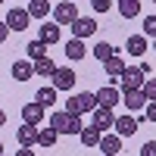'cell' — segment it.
<instances>
[{
	"instance_id": "cell-1",
	"label": "cell",
	"mask_w": 156,
	"mask_h": 156,
	"mask_svg": "<svg viewBox=\"0 0 156 156\" xmlns=\"http://www.w3.org/2000/svg\"><path fill=\"white\" fill-rule=\"evenodd\" d=\"M66 109L69 115H84V112H94L97 109V94H90V90H81V94H72L66 100Z\"/></svg>"
},
{
	"instance_id": "cell-2",
	"label": "cell",
	"mask_w": 156,
	"mask_h": 156,
	"mask_svg": "<svg viewBox=\"0 0 156 156\" xmlns=\"http://www.w3.org/2000/svg\"><path fill=\"white\" fill-rule=\"evenodd\" d=\"M50 128H56L59 134H81V115H69L66 109H56L50 115Z\"/></svg>"
},
{
	"instance_id": "cell-3",
	"label": "cell",
	"mask_w": 156,
	"mask_h": 156,
	"mask_svg": "<svg viewBox=\"0 0 156 156\" xmlns=\"http://www.w3.org/2000/svg\"><path fill=\"white\" fill-rule=\"evenodd\" d=\"M3 22L9 25V31H25L31 25V12L25 6H12V9H6V19Z\"/></svg>"
},
{
	"instance_id": "cell-4",
	"label": "cell",
	"mask_w": 156,
	"mask_h": 156,
	"mask_svg": "<svg viewBox=\"0 0 156 156\" xmlns=\"http://www.w3.org/2000/svg\"><path fill=\"white\" fill-rule=\"evenodd\" d=\"M75 19H78L75 0H62V3H56V9H53V22L56 25H72Z\"/></svg>"
},
{
	"instance_id": "cell-5",
	"label": "cell",
	"mask_w": 156,
	"mask_h": 156,
	"mask_svg": "<svg viewBox=\"0 0 156 156\" xmlns=\"http://www.w3.org/2000/svg\"><path fill=\"white\" fill-rule=\"evenodd\" d=\"M144 69H125L122 72V78H119V81H122V94H125V90H140V87H144Z\"/></svg>"
},
{
	"instance_id": "cell-6",
	"label": "cell",
	"mask_w": 156,
	"mask_h": 156,
	"mask_svg": "<svg viewBox=\"0 0 156 156\" xmlns=\"http://www.w3.org/2000/svg\"><path fill=\"white\" fill-rule=\"evenodd\" d=\"M50 81H53L56 90H72V87H75V72H72L69 66H62V69H56L53 75H50Z\"/></svg>"
},
{
	"instance_id": "cell-7",
	"label": "cell",
	"mask_w": 156,
	"mask_h": 156,
	"mask_svg": "<svg viewBox=\"0 0 156 156\" xmlns=\"http://www.w3.org/2000/svg\"><path fill=\"white\" fill-rule=\"evenodd\" d=\"M90 125H97L100 131L106 134L109 128H115V112L106 109V106H97V109H94V122H90Z\"/></svg>"
},
{
	"instance_id": "cell-8",
	"label": "cell",
	"mask_w": 156,
	"mask_h": 156,
	"mask_svg": "<svg viewBox=\"0 0 156 156\" xmlns=\"http://www.w3.org/2000/svg\"><path fill=\"white\" fill-rule=\"evenodd\" d=\"M115 103H122V94L115 90L112 84H103L100 90H97V106H106V109H112Z\"/></svg>"
},
{
	"instance_id": "cell-9",
	"label": "cell",
	"mask_w": 156,
	"mask_h": 156,
	"mask_svg": "<svg viewBox=\"0 0 156 156\" xmlns=\"http://www.w3.org/2000/svg\"><path fill=\"white\" fill-rule=\"evenodd\" d=\"M112 131L119 134V137H131L137 131V119H134L131 112H128V115H115V128H112Z\"/></svg>"
},
{
	"instance_id": "cell-10",
	"label": "cell",
	"mask_w": 156,
	"mask_h": 156,
	"mask_svg": "<svg viewBox=\"0 0 156 156\" xmlns=\"http://www.w3.org/2000/svg\"><path fill=\"white\" fill-rule=\"evenodd\" d=\"M22 122H28V125H41V122H44V106H41L37 100L25 103V106H22Z\"/></svg>"
},
{
	"instance_id": "cell-11",
	"label": "cell",
	"mask_w": 156,
	"mask_h": 156,
	"mask_svg": "<svg viewBox=\"0 0 156 156\" xmlns=\"http://www.w3.org/2000/svg\"><path fill=\"white\" fill-rule=\"evenodd\" d=\"M9 75L16 78V81H28V78L34 75V62H31V59H16V62L9 66Z\"/></svg>"
},
{
	"instance_id": "cell-12",
	"label": "cell",
	"mask_w": 156,
	"mask_h": 156,
	"mask_svg": "<svg viewBox=\"0 0 156 156\" xmlns=\"http://www.w3.org/2000/svg\"><path fill=\"white\" fill-rule=\"evenodd\" d=\"M37 131H41V128L37 125H19V131H16V140H19V147H34L37 144Z\"/></svg>"
},
{
	"instance_id": "cell-13",
	"label": "cell",
	"mask_w": 156,
	"mask_h": 156,
	"mask_svg": "<svg viewBox=\"0 0 156 156\" xmlns=\"http://www.w3.org/2000/svg\"><path fill=\"white\" fill-rule=\"evenodd\" d=\"M72 34H75V37H81V41H84V37L97 34V22H94V19H81V16H78V19L72 22Z\"/></svg>"
},
{
	"instance_id": "cell-14",
	"label": "cell",
	"mask_w": 156,
	"mask_h": 156,
	"mask_svg": "<svg viewBox=\"0 0 156 156\" xmlns=\"http://www.w3.org/2000/svg\"><path fill=\"white\" fill-rule=\"evenodd\" d=\"M97 147L103 150V156H119V150H122V137L106 131V134L100 137V144H97Z\"/></svg>"
},
{
	"instance_id": "cell-15",
	"label": "cell",
	"mask_w": 156,
	"mask_h": 156,
	"mask_svg": "<svg viewBox=\"0 0 156 156\" xmlns=\"http://www.w3.org/2000/svg\"><path fill=\"white\" fill-rule=\"evenodd\" d=\"M122 103L128 106V112H137V109L147 106V97H144V90H125V94H122Z\"/></svg>"
},
{
	"instance_id": "cell-16",
	"label": "cell",
	"mask_w": 156,
	"mask_h": 156,
	"mask_svg": "<svg viewBox=\"0 0 156 156\" xmlns=\"http://www.w3.org/2000/svg\"><path fill=\"white\" fill-rule=\"evenodd\" d=\"M125 50H128L131 56H144V53H147V34H128Z\"/></svg>"
},
{
	"instance_id": "cell-17",
	"label": "cell",
	"mask_w": 156,
	"mask_h": 156,
	"mask_svg": "<svg viewBox=\"0 0 156 156\" xmlns=\"http://www.w3.org/2000/svg\"><path fill=\"white\" fill-rule=\"evenodd\" d=\"M56 94H59V90H56L53 84H47V87H37L34 100H37V103H41V106L47 109V106H56Z\"/></svg>"
},
{
	"instance_id": "cell-18",
	"label": "cell",
	"mask_w": 156,
	"mask_h": 156,
	"mask_svg": "<svg viewBox=\"0 0 156 156\" xmlns=\"http://www.w3.org/2000/svg\"><path fill=\"white\" fill-rule=\"evenodd\" d=\"M25 9L31 12V19H47L53 6H50V0H28V6H25Z\"/></svg>"
},
{
	"instance_id": "cell-19",
	"label": "cell",
	"mask_w": 156,
	"mask_h": 156,
	"mask_svg": "<svg viewBox=\"0 0 156 156\" xmlns=\"http://www.w3.org/2000/svg\"><path fill=\"white\" fill-rule=\"evenodd\" d=\"M78 137H81V144H84V147H97V144H100V137H103V131H100L97 125H84Z\"/></svg>"
},
{
	"instance_id": "cell-20",
	"label": "cell",
	"mask_w": 156,
	"mask_h": 156,
	"mask_svg": "<svg viewBox=\"0 0 156 156\" xmlns=\"http://www.w3.org/2000/svg\"><path fill=\"white\" fill-rule=\"evenodd\" d=\"M103 66H106V75L112 78V81H119V78H122V72L128 69V66H125V59H122V56H109L106 62H103Z\"/></svg>"
},
{
	"instance_id": "cell-21",
	"label": "cell",
	"mask_w": 156,
	"mask_h": 156,
	"mask_svg": "<svg viewBox=\"0 0 156 156\" xmlns=\"http://www.w3.org/2000/svg\"><path fill=\"white\" fill-rule=\"evenodd\" d=\"M84 53H87V47H84V41H81V37H72V41L66 44V56H69L72 62H78Z\"/></svg>"
},
{
	"instance_id": "cell-22",
	"label": "cell",
	"mask_w": 156,
	"mask_h": 156,
	"mask_svg": "<svg viewBox=\"0 0 156 156\" xmlns=\"http://www.w3.org/2000/svg\"><path fill=\"white\" fill-rule=\"evenodd\" d=\"M56 137H59V131L47 125V128L37 131V147H56Z\"/></svg>"
},
{
	"instance_id": "cell-23",
	"label": "cell",
	"mask_w": 156,
	"mask_h": 156,
	"mask_svg": "<svg viewBox=\"0 0 156 156\" xmlns=\"http://www.w3.org/2000/svg\"><path fill=\"white\" fill-rule=\"evenodd\" d=\"M41 41H44V44H59V25H56V22L41 25Z\"/></svg>"
},
{
	"instance_id": "cell-24",
	"label": "cell",
	"mask_w": 156,
	"mask_h": 156,
	"mask_svg": "<svg viewBox=\"0 0 156 156\" xmlns=\"http://www.w3.org/2000/svg\"><path fill=\"white\" fill-rule=\"evenodd\" d=\"M119 12L125 19H134L137 12H140V0H119Z\"/></svg>"
},
{
	"instance_id": "cell-25",
	"label": "cell",
	"mask_w": 156,
	"mask_h": 156,
	"mask_svg": "<svg viewBox=\"0 0 156 156\" xmlns=\"http://www.w3.org/2000/svg\"><path fill=\"white\" fill-rule=\"evenodd\" d=\"M56 72V62L53 59H50V56H44V59H34V75H53Z\"/></svg>"
},
{
	"instance_id": "cell-26",
	"label": "cell",
	"mask_w": 156,
	"mask_h": 156,
	"mask_svg": "<svg viewBox=\"0 0 156 156\" xmlns=\"http://www.w3.org/2000/svg\"><path fill=\"white\" fill-rule=\"evenodd\" d=\"M25 50H28V59H31V62H34V59H44V56H47V44L41 41V37H37V41H31V44L25 47Z\"/></svg>"
},
{
	"instance_id": "cell-27",
	"label": "cell",
	"mask_w": 156,
	"mask_h": 156,
	"mask_svg": "<svg viewBox=\"0 0 156 156\" xmlns=\"http://www.w3.org/2000/svg\"><path fill=\"white\" fill-rule=\"evenodd\" d=\"M94 56H97V59H100V62H106V59H109V56H115V47H112V44H109V41H100V44H97V47H94Z\"/></svg>"
},
{
	"instance_id": "cell-28",
	"label": "cell",
	"mask_w": 156,
	"mask_h": 156,
	"mask_svg": "<svg viewBox=\"0 0 156 156\" xmlns=\"http://www.w3.org/2000/svg\"><path fill=\"white\" fill-rule=\"evenodd\" d=\"M140 90H144L147 100H156V78H144V87Z\"/></svg>"
},
{
	"instance_id": "cell-29",
	"label": "cell",
	"mask_w": 156,
	"mask_h": 156,
	"mask_svg": "<svg viewBox=\"0 0 156 156\" xmlns=\"http://www.w3.org/2000/svg\"><path fill=\"white\" fill-rule=\"evenodd\" d=\"M144 34L147 37H156V16H147L144 19Z\"/></svg>"
},
{
	"instance_id": "cell-30",
	"label": "cell",
	"mask_w": 156,
	"mask_h": 156,
	"mask_svg": "<svg viewBox=\"0 0 156 156\" xmlns=\"http://www.w3.org/2000/svg\"><path fill=\"white\" fill-rule=\"evenodd\" d=\"M90 6H94V12H109L112 0H90Z\"/></svg>"
},
{
	"instance_id": "cell-31",
	"label": "cell",
	"mask_w": 156,
	"mask_h": 156,
	"mask_svg": "<svg viewBox=\"0 0 156 156\" xmlns=\"http://www.w3.org/2000/svg\"><path fill=\"white\" fill-rule=\"evenodd\" d=\"M144 115L150 122H156V100H147V106H144Z\"/></svg>"
},
{
	"instance_id": "cell-32",
	"label": "cell",
	"mask_w": 156,
	"mask_h": 156,
	"mask_svg": "<svg viewBox=\"0 0 156 156\" xmlns=\"http://www.w3.org/2000/svg\"><path fill=\"white\" fill-rule=\"evenodd\" d=\"M140 156H156V140H147V144L140 147Z\"/></svg>"
},
{
	"instance_id": "cell-33",
	"label": "cell",
	"mask_w": 156,
	"mask_h": 156,
	"mask_svg": "<svg viewBox=\"0 0 156 156\" xmlns=\"http://www.w3.org/2000/svg\"><path fill=\"white\" fill-rule=\"evenodd\" d=\"M6 37H9V25H6V22H0V44H3Z\"/></svg>"
},
{
	"instance_id": "cell-34",
	"label": "cell",
	"mask_w": 156,
	"mask_h": 156,
	"mask_svg": "<svg viewBox=\"0 0 156 156\" xmlns=\"http://www.w3.org/2000/svg\"><path fill=\"white\" fill-rule=\"evenodd\" d=\"M16 156H34V150H31V147H22V150H19Z\"/></svg>"
},
{
	"instance_id": "cell-35",
	"label": "cell",
	"mask_w": 156,
	"mask_h": 156,
	"mask_svg": "<svg viewBox=\"0 0 156 156\" xmlns=\"http://www.w3.org/2000/svg\"><path fill=\"white\" fill-rule=\"evenodd\" d=\"M3 125H6V112L0 109V128H3Z\"/></svg>"
},
{
	"instance_id": "cell-36",
	"label": "cell",
	"mask_w": 156,
	"mask_h": 156,
	"mask_svg": "<svg viewBox=\"0 0 156 156\" xmlns=\"http://www.w3.org/2000/svg\"><path fill=\"white\" fill-rule=\"evenodd\" d=\"M0 156H3V144H0Z\"/></svg>"
},
{
	"instance_id": "cell-37",
	"label": "cell",
	"mask_w": 156,
	"mask_h": 156,
	"mask_svg": "<svg viewBox=\"0 0 156 156\" xmlns=\"http://www.w3.org/2000/svg\"><path fill=\"white\" fill-rule=\"evenodd\" d=\"M153 50H156V37H153Z\"/></svg>"
},
{
	"instance_id": "cell-38",
	"label": "cell",
	"mask_w": 156,
	"mask_h": 156,
	"mask_svg": "<svg viewBox=\"0 0 156 156\" xmlns=\"http://www.w3.org/2000/svg\"><path fill=\"white\" fill-rule=\"evenodd\" d=\"M0 3H3V0H0Z\"/></svg>"
}]
</instances>
